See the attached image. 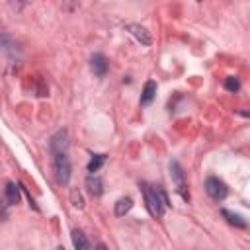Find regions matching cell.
<instances>
[{
    "mask_svg": "<svg viewBox=\"0 0 250 250\" xmlns=\"http://www.w3.org/2000/svg\"><path fill=\"white\" fill-rule=\"evenodd\" d=\"M141 191H143L145 205H146L148 213H150L152 217L160 219V217L164 215V211H166V205H164V203H162V199L158 197V193H156L154 186H148L146 182H143V184H141Z\"/></svg>",
    "mask_w": 250,
    "mask_h": 250,
    "instance_id": "1",
    "label": "cell"
},
{
    "mask_svg": "<svg viewBox=\"0 0 250 250\" xmlns=\"http://www.w3.org/2000/svg\"><path fill=\"white\" fill-rule=\"evenodd\" d=\"M70 160L64 154H53V172H55V180L59 186H66L70 180Z\"/></svg>",
    "mask_w": 250,
    "mask_h": 250,
    "instance_id": "2",
    "label": "cell"
},
{
    "mask_svg": "<svg viewBox=\"0 0 250 250\" xmlns=\"http://www.w3.org/2000/svg\"><path fill=\"white\" fill-rule=\"evenodd\" d=\"M170 176L176 184V191L182 195L184 201H189V191H188V184H186V174H184V168L180 166L178 160H172L170 162Z\"/></svg>",
    "mask_w": 250,
    "mask_h": 250,
    "instance_id": "3",
    "label": "cell"
},
{
    "mask_svg": "<svg viewBox=\"0 0 250 250\" xmlns=\"http://www.w3.org/2000/svg\"><path fill=\"white\" fill-rule=\"evenodd\" d=\"M205 191H207V195H209L211 199H215V201H221V199H225V197L229 195L227 184H225L223 180H219L217 176H209V178L205 180Z\"/></svg>",
    "mask_w": 250,
    "mask_h": 250,
    "instance_id": "4",
    "label": "cell"
},
{
    "mask_svg": "<svg viewBox=\"0 0 250 250\" xmlns=\"http://www.w3.org/2000/svg\"><path fill=\"white\" fill-rule=\"evenodd\" d=\"M49 150H51V154H64V152H68V131L66 129H59L51 137Z\"/></svg>",
    "mask_w": 250,
    "mask_h": 250,
    "instance_id": "5",
    "label": "cell"
},
{
    "mask_svg": "<svg viewBox=\"0 0 250 250\" xmlns=\"http://www.w3.org/2000/svg\"><path fill=\"white\" fill-rule=\"evenodd\" d=\"M127 29L131 31V35H133L141 45H150V43H152V35H150V31H148L146 27H143V25H139V23H129Z\"/></svg>",
    "mask_w": 250,
    "mask_h": 250,
    "instance_id": "6",
    "label": "cell"
},
{
    "mask_svg": "<svg viewBox=\"0 0 250 250\" xmlns=\"http://www.w3.org/2000/svg\"><path fill=\"white\" fill-rule=\"evenodd\" d=\"M90 66H92L94 74L102 78V76H105V74H107L109 62H107V59H105L102 53H96V55H92V59H90Z\"/></svg>",
    "mask_w": 250,
    "mask_h": 250,
    "instance_id": "7",
    "label": "cell"
},
{
    "mask_svg": "<svg viewBox=\"0 0 250 250\" xmlns=\"http://www.w3.org/2000/svg\"><path fill=\"white\" fill-rule=\"evenodd\" d=\"M154 96H156V82H154V80L145 82V88H143V94H141V105L152 104Z\"/></svg>",
    "mask_w": 250,
    "mask_h": 250,
    "instance_id": "8",
    "label": "cell"
},
{
    "mask_svg": "<svg viewBox=\"0 0 250 250\" xmlns=\"http://www.w3.org/2000/svg\"><path fill=\"white\" fill-rule=\"evenodd\" d=\"M86 188H88V191H90L94 197H98V195L104 193V182H102V178H98V176H94V174H90V176L86 178Z\"/></svg>",
    "mask_w": 250,
    "mask_h": 250,
    "instance_id": "9",
    "label": "cell"
},
{
    "mask_svg": "<svg viewBox=\"0 0 250 250\" xmlns=\"http://www.w3.org/2000/svg\"><path fill=\"white\" fill-rule=\"evenodd\" d=\"M4 193H6V201H8V205H18L20 199H21V195H20V186H16L14 182H8V184H6Z\"/></svg>",
    "mask_w": 250,
    "mask_h": 250,
    "instance_id": "10",
    "label": "cell"
},
{
    "mask_svg": "<svg viewBox=\"0 0 250 250\" xmlns=\"http://www.w3.org/2000/svg\"><path fill=\"white\" fill-rule=\"evenodd\" d=\"M221 215L227 219V223H229V225H232V227H236V229H246V221H244V217H242V215L232 213V211H229V209H223V211H221Z\"/></svg>",
    "mask_w": 250,
    "mask_h": 250,
    "instance_id": "11",
    "label": "cell"
},
{
    "mask_svg": "<svg viewBox=\"0 0 250 250\" xmlns=\"http://www.w3.org/2000/svg\"><path fill=\"white\" fill-rule=\"evenodd\" d=\"M133 207V199L131 197H121L117 203H115V217H123L131 211Z\"/></svg>",
    "mask_w": 250,
    "mask_h": 250,
    "instance_id": "12",
    "label": "cell"
},
{
    "mask_svg": "<svg viewBox=\"0 0 250 250\" xmlns=\"http://www.w3.org/2000/svg\"><path fill=\"white\" fill-rule=\"evenodd\" d=\"M72 244H74V248H78V250H86L88 246H90V242L86 240V236L82 234V230H72Z\"/></svg>",
    "mask_w": 250,
    "mask_h": 250,
    "instance_id": "13",
    "label": "cell"
},
{
    "mask_svg": "<svg viewBox=\"0 0 250 250\" xmlns=\"http://www.w3.org/2000/svg\"><path fill=\"white\" fill-rule=\"evenodd\" d=\"M104 162H105V154H94L92 158H90V162H88V172L90 174H94V172H98L102 166H104Z\"/></svg>",
    "mask_w": 250,
    "mask_h": 250,
    "instance_id": "14",
    "label": "cell"
},
{
    "mask_svg": "<svg viewBox=\"0 0 250 250\" xmlns=\"http://www.w3.org/2000/svg\"><path fill=\"white\" fill-rule=\"evenodd\" d=\"M0 47H2V49H4L8 55H12V57L16 55L14 41H12V39H10V35H6V33H2V35H0Z\"/></svg>",
    "mask_w": 250,
    "mask_h": 250,
    "instance_id": "15",
    "label": "cell"
},
{
    "mask_svg": "<svg viewBox=\"0 0 250 250\" xmlns=\"http://www.w3.org/2000/svg\"><path fill=\"white\" fill-rule=\"evenodd\" d=\"M70 203H72V207H76V209H82V207H84V197H82V193H80L76 188L70 191Z\"/></svg>",
    "mask_w": 250,
    "mask_h": 250,
    "instance_id": "16",
    "label": "cell"
},
{
    "mask_svg": "<svg viewBox=\"0 0 250 250\" xmlns=\"http://www.w3.org/2000/svg\"><path fill=\"white\" fill-rule=\"evenodd\" d=\"M225 88H227L229 92H232V94H234V92H238V90H240V80H238L236 76H229V78L225 80Z\"/></svg>",
    "mask_w": 250,
    "mask_h": 250,
    "instance_id": "17",
    "label": "cell"
},
{
    "mask_svg": "<svg viewBox=\"0 0 250 250\" xmlns=\"http://www.w3.org/2000/svg\"><path fill=\"white\" fill-rule=\"evenodd\" d=\"M154 189H156V193H158V197L162 199V203L166 205V207H170V199H168V195H166V191L160 188V186H154Z\"/></svg>",
    "mask_w": 250,
    "mask_h": 250,
    "instance_id": "18",
    "label": "cell"
},
{
    "mask_svg": "<svg viewBox=\"0 0 250 250\" xmlns=\"http://www.w3.org/2000/svg\"><path fill=\"white\" fill-rule=\"evenodd\" d=\"M6 217H8V203H4L0 199V221H4Z\"/></svg>",
    "mask_w": 250,
    "mask_h": 250,
    "instance_id": "19",
    "label": "cell"
},
{
    "mask_svg": "<svg viewBox=\"0 0 250 250\" xmlns=\"http://www.w3.org/2000/svg\"><path fill=\"white\" fill-rule=\"evenodd\" d=\"M33 0H14V6L16 8H23V6H27V4H31Z\"/></svg>",
    "mask_w": 250,
    "mask_h": 250,
    "instance_id": "20",
    "label": "cell"
},
{
    "mask_svg": "<svg viewBox=\"0 0 250 250\" xmlns=\"http://www.w3.org/2000/svg\"><path fill=\"white\" fill-rule=\"evenodd\" d=\"M197 2H201V0H197Z\"/></svg>",
    "mask_w": 250,
    "mask_h": 250,
    "instance_id": "21",
    "label": "cell"
}]
</instances>
